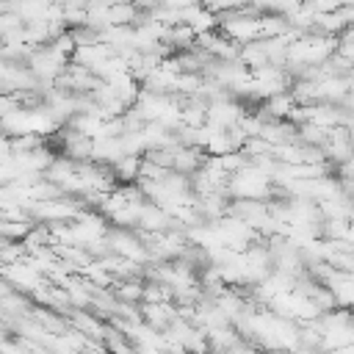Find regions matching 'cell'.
<instances>
[{"label": "cell", "mask_w": 354, "mask_h": 354, "mask_svg": "<svg viewBox=\"0 0 354 354\" xmlns=\"http://www.w3.org/2000/svg\"><path fill=\"white\" fill-rule=\"evenodd\" d=\"M335 177L337 180H346V183H354V155L348 160H343L340 166H335Z\"/></svg>", "instance_id": "7a4b0ae2"}, {"label": "cell", "mask_w": 354, "mask_h": 354, "mask_svg": "<svg viewBox=\"0 0 354 354\" xmlns=\"http://www.w3.org/2000/svg\"><path fill=\"white\" fill-rule=\"evenodd\" d=\"M138 6L133 3V0H124V3H113V6H108V25H136V19H138Z\"/></svg>", "instance_id": "6da1fadb"}, {"label": "cell", "mask_w": 354, "mask_h": 354, "mask_svg": "<svg viewBox=\"0 0 354 354\" xmlns=\"http://www.w3.org/2000/svg\"><path fill=\"white\" fill-rule=\"evenodd\" d=\"M351 138H354V127H351Z\"/></svg>", "instance_id": "277c9868"}, {"label": "cell", "mask_w": 354, "mask_h": 354, "mask_svg": "<svg viewBox=\"0 0 354 354\" xmlns=\"http://www.w3.org/2000/svg\"><path fill=\"white\" fill-rule=\"evenodd\" d=\"M196 3H202V0H163L166 8H177V11H185V8L196 6Z\"/></svg>", "instance_id": "3957f363"}]
</instances>
